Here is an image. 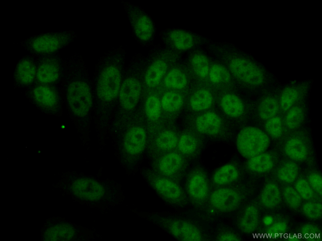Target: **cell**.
<instances>
[{"mask_svg": "<svg viewBox=\"0 0 322 241\" xmlns=\"http://www.w3.org/2000/svg\"><path fill=\"white\" fill-rule=\"evenodd\" d=\"M161 39L165 45L172 50L179 52L187 51L195 46L196 40L194 34L181 28H173L161 32Z\"/></svg>", "mask_w": 322, "mask_h": 241, "instance_id": "17", "label": "cell"}, {"mask_svg": "<svg viewBox=\"0 0 322 241\" xmlns=\"http://www.w3.org/2000/svg\"><path fill=\"white\" fill-rule=\"evenodd\" d=\"M300 89L296 86L290 85L282 90L279 99L280 108L287 111L293 106L301 97Z\"/></svg>", "mask_w": 322, "mask_h": 241, "instance_id": "32", "label": "cell"}, {"mask_svg": "<svg viewBox=\"0 0 322 241\" xmlns=\"http://www.w3.org/2000/svg\"><path fill=\"white\" fill-rule=\"evenodd\" d=\"M284 152L289 158L297 161H302L307 158L308 154L307 146L304 141L297 137H292L286 142Z\"/></svg>", "mask_w": 322, "mask_h": 241, "instance_id": "27", "label": "cell"}, {"mask_svg": "<svg viewBox=\"0 0 322 241\" xmlns=\"http://www.w3.org/2000/svg\"><path fill=\"white\" fill-rule=\"evenodd\" d=\"M208 76L210 82L214 84L228 83L231 78L229 70L223 65L217 63L211 66Z\"/></svg>", "mask_w": 322, "mask_h": 241, "instance_id": "37", "label": "cell"}, {"mask_svg": "<svg viewBox=\"0 0 322 241\" xmlns=\"http://www.w3.org/2000/svg\"><path fill=\"white\" fill-rule=\"evenodd\" d=\"M27 94L32 103L42 112L51 115L60 112L61 97L55 85L35 82L29 88Z\"/></svg>", "mask_w": 322, "mask_h": 241, "instance_id": "7", "label": "cell"}, {"mask_svg": "<svg viewBox=\"0 0 322 241\" xmlns=\"http://www.w3.org/2000/svg\"><path fill=\"white\" fill-rule=\"evenodd\" d=\"M235 149L230 143L221 141L208 144L201 154V161L204 167L216 168L230 161L234 156Z\"/></svg>", "mask_w": 322, "mask_h": 241, "instance_id": "14", "label": "cell"}, {"mask_svg": "<svg viewBox=\"0 0 322 241\" xmlns=\"http://www.w3.org/2000/svg\"><path fill=\"white\" fill-rule=\"evenodd\" d=\"M159 222L163 228L178 240L200 241L204 239L199 226L189 220L168 217L161 218Z\"/></svg>", "mask_w": 322, "mask_h": 241, "instance_id": "12", "label": "cell"}, {"mask_svg": "<svg viewBox=\"0 0 322 241\" xmlns=\"http://www.w3.org/2000/svg\"><path fill=\"white\" fill-rule=\"evenodd\" d=\"M274 164V160L272 155L264 152L247 159L242 165L243 169L248 172L260 174L270 170Z\"/></svg>", "mask_w": 322, "mask_h": 241, "instance_id": "25", "label": "cell"}, {"mask_svg": "<svg viewBox=\"0 0 322 241\" xmlns=\"http://www.w3.org/2000/svg\"><path fill=\"white\" fill-rule=\"evenodd\" d=\"M270 226L266 231V232L268 234L267 236H268V237L269 236V238L273 236L274 237L275 234H277L278 236L281 234L284 235L287 228V224L284 221L277 222Z\"/></svg>", "mask_w": 322, "mask_h": 241, "instance_id": "44", "label": "cell"}, {"mask_svg": "<svg viewBox=\"0 0 322 241\" xmlns=\"http://www.w3.org/2000/svg\"><path fill=\"white\" fill-rule=\"evenodd\" d=\"M161 105L158 98L152 95L147 99L145 104V110L147 118L152 121L158 120L161 115Z\"/></svg>", "mask_w": 322, "mask_h": 241, "instance_id": "39", "label": "cell"}, {"mask_svg": "<svg viewBox=\"0 0 322 241\" xmlns=\"http://www.w3.org/2000/svg\"><path fill=\"white\" fill-rule=\"evenodd\" d=\"M88 182L76 183L72 186L71 194L76 199L94 205L113 201L114 198L112 195L114 193L112 188L97 182Z\"/></svg>", "mask_w": 322, "mask_h": 241, "instance_id": "13", "label": "cell"}, {"mask_svg": "<svg viewBox=\"0 0 322 241\" xmlns=\"http://www.w3.org/2000/svg\"><path fill=\"white\" fill-rule=\"evenodd\" d=\"M308 181L313 189L321 196L322 178L321 175L317 173H312L308 176Z\"/></svg>", "mask_w": 322, "mask_h": 241, "instance_id": "47", "label": "cell"}, {"mask_svg": "<svg viewBox=\"0 0 322 241\" xmlns=\"http://www.w3.org/2000/svg\"><path fill=\"white\" fill-rule=\"evenodd\" d=\"M186 75L180 69L174 68L167 73L164 80L166 87L175 89H181L185 88L187 83Z\"/></svg>", "mask_w": 322, "mask_h": 241, "instance_id": "35", "label": "cell"}, {"mask_svg": "<svg viewBox=\"0 0 322 241\" xmlns=\"http://www.w3.org/2000/svg\"><path fill=\"white\" fill-rule=\"evenodd\" d=\"M305 115L304 107L301 105L295 104L287 111L285 118L286 126L290 129L299 127L303 123Z\"/></svg>", "mask_w": 322, "mask_h": 241, "instance_id": "34", "label": "cell"}, {"mask_svg": "<svg viewBox=\"0 0 322 241\" xmlns=\"http://www.w3.org/2000/svg\"><path fill=\"white\" fill-rule=\"evenodd\" d=\"M145 176L149 186L169 205L181 208L188 203L184 187L180 183L159 175L152 170L147 171Z\"/></svg>", "mask_w": 322, "mask_h": 241, "instance_id": "3", "label": "cell"}, {"mask_svg": "<svg viewBox=\"0 0 322 241\" xmlns=\"http://www.w3.org/2000/svg\"><path fill=\"white\" fill-rule=\"evenodd\" d=\"M190 63L195 74L199 77L204 78L208 76L211 66L208 56L203 53L197 52L190 56Z\"/></svg>", "mask_w": 322, "mask_h": 241, "instance_id": "33", "label": "cell"}, {"mask_svg": "<svg viewBox=\"0 0 322 241\" xmlns=\"http://www.w3.org/2000/svg\"><path fill=\"white\" fill-rule=\"evenodd\" d=\"M216 240L218 241H240L242 238L236 232L230 229H224L218 233Z\"/></svg>", "mask_w": 322, "mask_h": 241, "instance_id": "46", "label": "cell"}, {"mask_svg": "<svg viewBox=\"0 0 322 241\" xmlns=\"http://www.w3.org/2000/svg\"><path fill=\"white\" fill-rule=\"evenodd\" d=\"M265 130L268 135L274 138L280 137L283 132V125L281 118L276 115L267 120Z\"/></svg>", "mask_w": 322, "mask_h": 241, "instance_id": "40", "label": "cell"}, {"mask_svg": "<svg viewBox=\"0 0 322 241\" xmlns=\"http://www.w3.org/2000/svg\"><path fill=\"white\" fill-rule=\"evenodd\" d=\"M183 187L188 201L194 206L201 207L208 201L210 181L208 173L203 166L196 165L187 173Z\"/></svg>", "mask_w": 322, "mask_h": 241, "instance_id": "6", "label": "cell"}, {"mask_svg": "<svg viewBox=\"0 0 322 241\" xmlns=\"http://www.w3.org/2000/svg\"><path fill=\"white\" fill-rule=\"evenodd\" d=\"M280 106L279 100L273 95L263 97L257 107V113L260 119L267 120L275 116L278 113Z\"/></svg>", "mask_w": 322, "mask_h": 241, "instance_id": "29", "label": "cell"}, {"mask_svg": "<svg viewBox=\"0 0 322 241\" xmlns=\"http://www.w3.org/2000/svg\"><path fill=\"white\" fill-rule=\"evenodd\" d=\"M213 102V98L210 91L200 89L194 92L190 99L192 109L195 111H202L209 108Z\"/></svg>", "mask_w": 322, "mask_h": 241, "instance_id": "31", "label": "cell"}, {"mask_svg": "<svg viewBox=\"0 0 322 241\" xmlns=\"http://www.w3.org/2000/svg\"><path fill=\"white\" fill-rule=\"evenodd\" d=\"M132 35L142 46H148L154 41L156 28L151 17L140 7L122 1Z\"/></svg>", "mask_w": 322, "mask_h": 241, "instance_id": "5", "label": "cell"}, {"mask_svg": "<svg viewBox=\"0 0 322 241\" xmlns=\"http://www.w3.org/2000/svg\"><path fill=\"white\" fill-rule=\"evenodd\" d=\"M188 159L178 151H172L159 156L152 170L162 176L180 183L186 174Z\"/></svg>", "mask_w": 322, "mask_h": 241, "instance_id": "9", "label": "cell"}, {"mask_svg": "<svg viewBox=\"0 0 322 241\" xmlns=\"http://www.w3.org/2000/svg\"><path fill=\"white\" fill-rule=\"evenodd\" d=\"M89 87L84 82L71 81L67 85L66 97L68 108L74 113L87 112L91 108L92 97Z\"/></svg>", "mask_w": 322, "mask_h": 241, "instance_id": "15", "label": "cell"}, {"mask_svg": "<svg viewBox=\"0 0 322 241\" xmlns=\"http://www.w3.org/2000/svg\"><path fill=\"white\" fill-rule=\"evenodd\" d=\"M76 37L72 30L51 32L33 35L19 43L30 54L42 56L58 53Z\"/></svg>", "mask_w": 322, "mask_h": 241, "instance_id": "2", "label": "cell"}, {"mask_svg": "<svg viewBox=\"0 0 322 241\" xmlns=\"http://www.w3.org/2000/svg\"><path fill=\"white\" fill-rule=\"evenodd\" d=\"M283 195L286 203L290 208L296 209L301 205L302 198L293 187H286L283 190Z\"/></svg>", "mask_w": 322, "mask_h": 241, "instance_id": "41", "label": "cell"}, {"mask_svg": "<svg viewBox=\"0 0 322 241\" xmlns=\"http://www.w3.org/2000/svg\"><path fill=\"white\" fill-rule=\"evenodd\" d=\"M243 170L239 162L230 160L215 168L211 175V182L217 187L237 184L242 177Z\"/></svg>", "mask_w": 322, "mask_h": 241, "instance_id": "18", "label": "cell"}, {"mask_svg": "<svg viewBox=\"0 0 322 241\" xmlns=\"http://www.w3.org/2000/svg\"><path fill=\"white\" fill-rule=\"evenodd\" d=\"M194 126V131L204 138L222 141L229 139L232 134L221 117L213 111L198 115L195 119Z\"/></svg>", "mask_w": 322, "mask_h": 241, "instance_id": "10", "label": "cell"}, {"mask_svg": "<svg viewBox=\"0 0 322 241\" xmlns=\"http://www.w3.org/2000/svg\"><path fill=\"white\" fill-rule=\"evenodd\" d=\"M161 107L165 111L173 112L178 110L183 103V99L179 94L168 91L163 96L160 101Z\"/></svg>", "mask_w": 322, "mask_h": 241, "instance_id": "38", "label": "cell"}, {"mask_svg": "<svg viewBox=\"0 0 322 241\" xmlns=\"http://www.w3.org/2000/svg\"><path fill=\"white\" fill-rule=\"evenodd\" d=\"M245 197L244 187L236 184L217 187L210 193L208 201L214 210L227 213L239 208Z\"/></svg>", "mask_w": 322, "mask_h": 241, "instance_id": "8", "label": "cell"}, {"mask_svg": "<svg viewBox=\"0 0 322 241\" xmlns=\"http://www.w3.org/2000/svg\"><path fill=\"white\" fill-rule=\"evenodd\" d=\"M125 51L121 46L105 52L99 67L98 88L100 97L106 101L114 99L119 92Z\"/></svg>", "mask_w": 322, "mask_h": 241, "instance_id": "1", "label": "cell"}, {"mask_svg": "<svg viewBox=\"0 0 322 241\" xmlns=\"http://www.w3.org/2000/svg\"><path fill=\"white\" fill-rule=\"evenodd\" d=\"M128 138L129 152L136 158H140L147 146V138L146 130L140 126L133 127L128 132Z\"/></svg>", "mask_w": 322, "mask_h": 241, "instance_id": "24", "label": "cell"}, {"mask_svg": "<svg viewBox=\"0 0 322 241\" xmlns=\"http://www.w3.org/2000/svg\"><path fill=\"white\" fill-rule=\"evenodd\" d=\"M299 173V167L293 161L284 163L279 168L277 172L278 178L286 183H291L296 179Z\"/></svg>", "mask_w": 322, "mask_h": 241, "instance_id": "36", "label": "cell"}, {"mask_svg": "<svg viewBox=\"0 0 322 241\" xmlns=\"http://www.w3.org/2000/svg\"><path fill=\"white\" fill-rule=\"evenodd\" d=\"M235 142L238 154L247 159L265 152L270 145V140L266 132L261 129L248 126L238 131Z\"/></svg>", "mask_w": 322, "mask_h": 241, "instance_id": "4", "label": "cell"}, {"mask_svg": "<svg viewBox=\"0 0 322 241\" xmlns=\"http://www.w3.org/2000/svg\"><path fill=\"white\" fill-rule=\"evenodd\" d=\"M295 188L302 198L305 200H310L314 196L313 189L308 181L304 179H298L295 184Z\"/></svg>", "mask_w": 322, "mask_h": 241, "instance_id": "43", "label": "cell"}, {"mask_svg": "<svg viewBox=\"0 0 322 241\" xmlns=\"http://www.w3.org/2000/svg\"><path fill=\"white\" fill-rule=\"evenodd\" d=\"M168 65L164 60L160 59L154 61L147 68L145 76L146 85L150 88L157 86L165 74Z\"/></svg>", "mask_w": 322, "mask_h": 241, "instance_id": "28", "label": "cell"}, {"mask_svg": "<svg viewBox=\"0 0 322 241\" xmlns=\"http://www.w3.org/2000/svg\"><path fill=\"white\" fill-rule=\"evenodd\" d=\"M273 220V218L272 216L269 215H267L265 216L264 217L263 222L265 225L269 226L272 224Z\"/></svg>", "mask_w": 322, "mask_h": 241, "instance_id": "48", "label": "cell"}, {"mask_svg": "<svg viewBox=\"0 0 322 241\" xmlns=\"http://www.w3.org/2000/svg\"><path fill=\"white\" fill-rule=\"evenodd\" d=\"M38 56L36 78L37 82L54 85L59 80L62 72L60 58L57 53Z\"/></svg>", "mask_w": 322, "mask_h": 241, "instance_id": "16", "label": "cell"}, {"mask_svg": "<svg viewBox=\"0 0 322 241\" xmlns=\"http://www.w3.org/2000/svg\"><path fill=\"white\" fill-rule=\"evenodd\" d=\"M281 200V192L277 185L270 182L265 185L260 196V201L264 206L268 208H275L279 205Z\"/></svg>", "mask_w": 322, "mask_h": 241, "instance_id": "30", "label": "cell"}, {"mask_svg": "<svg viewBox=\"0 0 322 241\" xmlns=\"http://www.w3.org/2000/svg\"><path fill=\"white\" fill-rule=\"evenodd\" d=\"M302 210L305 216L311 219L317 220L322 216V205L319 202H307L303 205Z\"/></svg>", "mask_w": 322, "mask_h": 241, "instance_id": "42", "label": "cell"}, {"mask_svg": "<svg viewBox=\"0 0 322 241\" xmlns=\"http://www.w3.org/2000/svg\"><path fill=\"white\" fill-rule=\"evenodd\" d=\"M301 234L300 236H304L307 235L308 237L306 240L309 241H314V238L312 236H318L317 234L320 235L321 233V231L320 229L317 226L310 223H308L303 225L301 229V232L299 233Z\"/></svg>", "mask_w": 322, "mask_h": 241, "instance_id": "45", "label": "cell"}, {"mask_svg": "<svg viewBox=\"0 0 322 241\" xmlns=\"http://www.w3.org/2000/svg\"><path fill=\"white\" fill-rule=\"evenodd\" d=\"M151 143L160 154L174 151L177 147L179 136L171 129L163 130L151 135Z\"/></svg>", "mask_w": 322, "mask_h": 241, "instance_id": "23", "label": "cell"}, {"mask_svg": "<svg viewBox=\"0 0 322 241\" xmlns=\"http://www.w3.org/2000/svg\"><path fill=\"white\" fill-rule=\"evenodd\" d=\"M259 214L257 207L253 204L243 205L237 213L236 225L242 233L253 234L258 225Z\"/></svg>", "mask_w": 322, "mask_h": 241, "instance_id": "21", "label": "cell"}, {"mask_svg": "<svg viewBox=\"0 0 322 241\" xmlns=\"http://www.w3.org/2000/svg\"><path fill=\"white\" fill-rule=\"evenodd\" d=\"M194 131H185L179 137L178 152L188 160L197 158L204 148L205 138Z\"/></svg>", "mask_w": 322, "mask_h": 241, "instance_id": "19", "label": "cell"}, {"mask_svg": "<svg viewBox=\"0 0 322 241\" xmlns=\"http://www.w3.org/2000/svg\"><path fill=\"white\" fill-rule=\"evenodd\" d=\"M229 70L237 79L253 87L263 85L266 80L264 71L247 58L240 56L232 58L229 63Z\"/></svg>", "mask_w": 322, "mask_h": 241, "instance_id": "11", "label": "cell"}, {"mask_svg": "<svg viewBox=\"0 0 322 241\" xmlns=\"http://www.w3.org/2000/svg\"><path fill=\"white\" fill-rule=\"evenodd\" d=\"M35 55H25L19 60L16 66L14 78L17 86L30 87L35 83L36 78L38 60Z\"/></svg>", "mask_w": 322, "mask_h": 241, "instance_id": "20", "label": "cell"}, {"mask_svg": "<svg viewBox=\"0 0 322 241\" xmlns=\"http://www.w3.org/2000/svg\"><path fill=\"white\" fill-rule=\"evenodd\" d=\"M221 108L225 115L233 119L242 117L245 111L244 104L241 99L232 93L224 94L220 101Z\"/></svg>", "mask_w": 322, "mask_h": 241, "instance_id": "26", "label": "cell"}, {"mask_svg": "<svg viewBox=\"0 0 322 241\" xmlns=\"http://www.w3.org/2000/svg\"><path fill=\"white\" fill-rule=\"evenodd\" d=\"M141 92V86L138 80L130 77L125 80L119 91L120 101L123 107L128 110L135 108L139 100Z\"/></svg>", "mask_w": 322, "mask_h": 241, "instance_id": "22", "label": "cell"}]
</instances>
